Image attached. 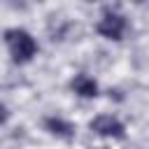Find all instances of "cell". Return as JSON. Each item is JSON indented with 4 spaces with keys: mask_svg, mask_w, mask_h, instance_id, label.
<instances>
[{
    "mask_svg": "<svg viewBox=\"0 0 149 149\" xmlns=\"http://www.w3.org/2000/svg\"><path fill=\"white\" fill-rule=\"evenodd\" d=\"M5 44H7V51H9V56H12L14 63H28L37 54L35 37L28 30H23V28H9V30H5Z\"/></svg>",
    "mask_w": 149,
    "mask_h": 149,
    "instance_id": "obj_1",
    "label": "cell"
},
{
    "mask_svg": "<svg viewBox=\"0 0 149 149\" xmlns=\"http://www.w3.org/2000/svg\"><path fill=\"white\" fill-rule=\"evenodd\" d=\"M95 30L107 40H121L126 33V16L119 12H105L102 19L98 21Z\"/></svg>",
    "mask_w": 149,
    "mask_h": 149,
    "instance_id": "obj_2",
    "label": "cell"
},
{
    "mask_svg": "<svg viewBox=\"0 0 149 149\" xmlns=\"http://www.w3.org/2000/svg\"><path fill=\"white\" fill-rule=\"evenodd\" d=\"M88 126H91L93 133H98V135H102V137H114V140H123V137H126L123 123H121L116 116H112V114H100V116H95Z\"/></svg>",
    "mask_w": 149,
    "mask_h": 149,
    "instance_id": "obj_3",
    "label": "cell"
},
{
    "mask_svg": "<svg viewBox=\"0 0 149 149\" xmlns=\"http://www.w3.org/2000/svg\"><path fill=\"white\" fill-rule=\"evenodd\" d=\"M70 88H72L77 95H81V98H95V95H98V84H95V79L88 77V74H77V77L70 81Z\"/></svg>",
    "mask_w": 149,
    "mask_h": 149,
    "instance_id": "obj_4",
    "label": "cell"
},
{
    "mask_svg": "<svg viewBox=\"0 0 149 149\" xmlns=\"http://www.w3.org/2000/svg\"><path fill=\"white\" fill-rule=\"evenodd\" d=\"M44 128H47L51 135L63 137V140H70V137L74 135V126H72L70 121L61 119V116H47V119H44Z\"/></svg>",
    "mask_w": 149,
    "mask_h": 149,
    "instance_id": "obj_5",
    "label": "cell"
}]
</instances>
